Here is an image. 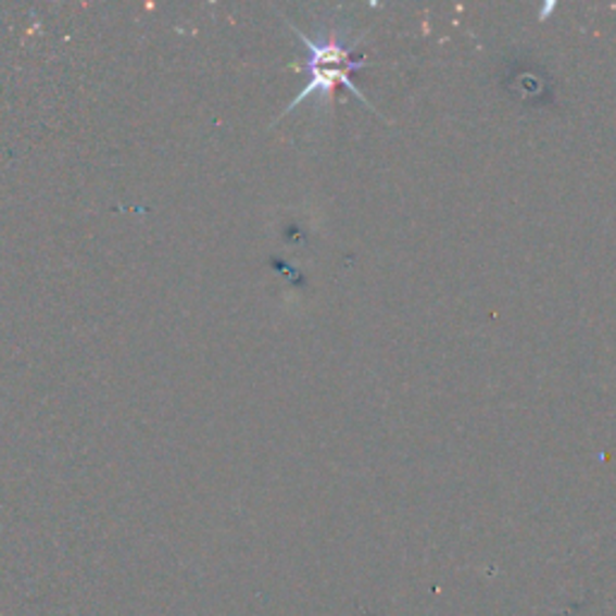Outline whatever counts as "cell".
<instances>
[{"instance_id":"1","label":"cell","mask_w":616,"mask_h":616,"mask_svg":"<svg viewBox=\"0 0 616 616\" xmlns=\"http://www.w3.org/2000/svg\"><path fill=\"white\" fill-rule=\"evenodd\" d=\"M289 27L297 32V37L304 41V47L309 49V85L301 89L294 102L285 109V114H289L291 109H297L301 102H306V99H311V95H323V99H326L330 95L332 85H338V83H342L347 89H350L356 99H362L366 106H372L362 89L356 87V83L350 77L352 71L364 68L366 63L350 59V49H344L342 37L338 35V32H330L328 37H323V35L309 37L297 25H291V22H289Z\"/></svg>"}]
</instances>
